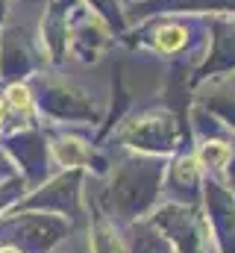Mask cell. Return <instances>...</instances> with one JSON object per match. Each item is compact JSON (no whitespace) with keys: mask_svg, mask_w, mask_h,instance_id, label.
Masks as SVG:
<instances>
[{"mask_svg":"<svg viewBox=\"0 0 235 253\" xmlns=\"http://www.w3.org/2000/svg\"><path fill=\"white\" fill-rule=\"evenodd\" d=\"M120 42L132 50H150L179 65H197L209 53V18L206 15H150L120 33Z\"/></svg>","mask_w":235,"mask_h":253,"instance_id":"obj_1","label":"cell"},{"mask_svg":"<svg viewBox=\"0 0 235 253\" xmlns=\"http://www.w3.org/2000/svg\"><path fill=\"white\" fill-rule=\"evenodd\" d=\"M206 18H209V53L197 65L194 83L235 68V15H206Z\"/></svg>","mask_w":235,"mask_h":253,"instance_id":"obj_2","label":"cell"},{"mask_svg":"<svg viewBox=\"0 0 235 253\" xmlns=\"http://www.w3.org/2000/svg\"><path fill=\"white\" fill-rule=\"evenodd\" d=\"M126 24L150 15H235V0H135L123 9Z\"/></svg>","mask_w":235,"mask_h":253,"instance_id":"obj_3","label":"cell"},{"mask_svg":"<svg viewBox=\"0 0 235 253\" xmlns=\"http://www.w3.org/2000/svg\"><path fill=\"white\" fill-rule=\"evenodd\" d=\"M123 138L135 147H153V150H171L176 141V124L168 112H153L144 118H135L126 126Z\"/></svg>","mask_w":235,"mask_h":253,"instance_id":"obj_4","label":"cell"},{"mask_svg":"<svg viewBox=\"0 0 235 253\" xmlns=\"http://www.w3.org/2000/svg\"><path fill=\"white\" fill-rule=\"evenodd\" d=\"M82 3H85V6H88V9H91V12H94L106 27H109V30H112V36H115V33L120 36V33L129 27V24H126L123 3H120V0H82Z\"/></svg>","mask_w":235,"mask_h":253,"instance_id":"obj_5","label":"cell"},{"mask_svg":"<svg viewBox=\"0 0 235 253\" xmlns=\"http://www.w3.org/2000/svg\"><path fill=\"white\" fill-rule=\"evenodd\" d=\"M206 103H209V109H215L224 121L235 124V94H215V97H209Z\"/></svg>","mask_w":235,"mask_h":253,"instance_id":"obj_6","label":"cell"},{"mask_svg":"<svg viewBox=\"0 0 235 253\" xmlns=\"http://www.w3.org/2000/svg\"><path fill=\"white\" fill-rule=\"evenodd\" d=\"M9 106H12L15 112H30V106H33L30 91H27L24 85H12V88H9Z\"/></svg>","mask_w":235,"mask_h":253,"instance_id":"obj_7","label":"cell"},{"mask_svg":"<svg viewBox=\"0 0 235 253\" xmlns=\"http://www.w3.org/2000/svg\"><path fill=\"white\" fill-rule=\"evenodd\" d=\"M21 3H24V6H30V9H41L47 0H21Z\"/></svg>","mask_w":235,"mask_h":253,"instance_id":"obj_8","label":"cell"},{"mask_svg":"<svg viewBox=\"0 0 235 253\" xmlns=\"http://www.w3.org/2000/svg\"><path fill=\"white\" fill-rule=\"evenodd\" d=\"M0 253H18L15 248H0Z\"/></svg>","mask_w":235,"mask_h":253,"instance_id":"obj_9","label":"cell"},{"mask_svg":"<svg viewBox=\"0 0 235 253\" xmlns=\"http://www.w3.org/2000/svg\"><path fill=\"white\" fill-rule=\"evenodd\" d=\"M120 3H123V9H126V6H129V3H135V0H120Z\"/></svg>","mask_w":235,"mask_h":253,"instance_id":"obj_10","label":"cell"},{"mask_svg":"<svg viewBox=\"0 0 235 253\" xmlns=\"http://www.w3.org/2000/svg\"><path fill=\"white\" fill-rule=\"evenodd\" d=\"M0 124H3V103H0Z\"/></svg>","mask_w":235,"mask_h":253,"instance_id":"obj_11","label":"cell"}]
</instances>
